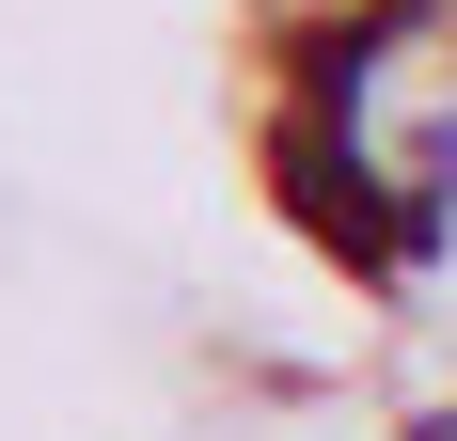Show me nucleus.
<instances>
[{
    "label": "nucleus",
    "mask_w": 457,
    "mask_h": 441,
    "mask_svg": "<svg viewBox=\"0 0 457 441\" xmlns=\"http://www.w3.org/2000/svg\"><path fill=\"white\" fill-rule=\"evenodd\" d=\"M426 205L457 220V111H442V142H426Z\"/></svg>",
    "instance_id": "f257e3e1"
}]
</instances>
